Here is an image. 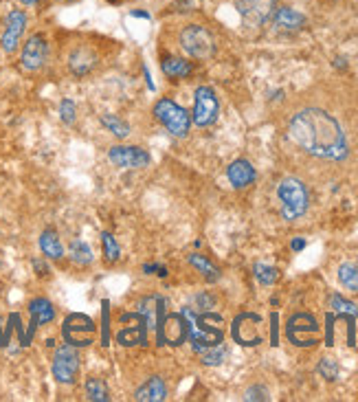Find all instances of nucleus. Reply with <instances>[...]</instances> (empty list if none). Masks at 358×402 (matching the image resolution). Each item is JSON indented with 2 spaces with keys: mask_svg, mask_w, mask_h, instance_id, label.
Returning a JSON list of instances; mask_svg holds the SVG:
<instances>
[{
  "mask_svg": "<svg viewBox=\"0 0 358 402\" xmlns=\"http://www.w3.org/2000/svg\"><path fill=\"white\" fill-rule=\"evenodd\" d=\"M29 312H31V319H33V323L38 325H47L51 323L53 319H55V308H53V303L44 297H40V299H33L29 303Z\"/></svg>",
  "mask_w": 358,
  "mask_h": 402,
  "instance_id": "21",
  "label": "nucleus"
},
{
  "mask_svg": "<svg viewBox=\"0 0 358 402\" xmlns=\"http://www.w3.org/2000/svg\"><path fill=\"white\" fill-rule=\"evenodd\" d=\"M68 255H71V259L79 266H88L92 262V251L84 240H73L71 248H68Z\"/></svg>",
  "mask_w": 358,
  "mask_h": 402,
  "instance_id": "27",
  "label": "nucleus"
},
{
  "mask_svg": "<svg viewBox=\"0 0 358 402\" xmlns=\"http://www.w3.org/2000/svg\"><path fill=\"white\" fill-rule=\"evenodd\" d=\"M101 244H104V255H106L108 262H117L121 257V248H119V244H117L113 233L104 231L101 233Z\"/></svg>",
  "mask_w": 358,
  "mask_h": 402,
  "instance_id": "32",
  "label": "nucleus"
},
{
  "mask_svg": "<svg viewBox=\"0 0 358 402\" xmlns=\"http://www.w3.org/2000/svg\"><path fill=\"white\" fill-rule=\"evenodd\" d=\"M49 60V40L44 33H33L24 42L20 53V64L26 71H40Z\"/></svg>",
  "mask_w": 358,
  "mask_h": 402,
  "instance_id": "12",
  "label": "nucleus"
},
{
  "mask_svg": "<svg viewBox=\"0 0 358 402\" xmlns=\"http://www.w3.org/2000/svg\"><path fill=\"white\" fill-rule=\"evenodd\" d=\"M154 306H156V299L145 297V299L139 301V308H136V312H139V316L143 319V323H145L147 330H152L154 323H156V308Z\"/></svg>",
  "mask_w": 358,
  "mask_h": 402,
  "instance_id": "28",
  "label": "nucleus"
},
{
  "mask_svg": "<svg viewBox=\"0 0 358 402\" xmlns=\"http://www.w3.org/2000/svg\"><path fill=\"white\" fill-rule=\"evenodd\" d=\"M196 303H198V308H202V310H211L215 306V299L211 295H206V293H200V295H196Z\"/></svg>",
  "mask_w": 358,
  "mask_h": 402,
  "instance_id": "36",
  "label": "nucleus"
},
{
  "mask_svg": "<svg viewBox=\"0 0 358 402\" xmlns=\"http://www.w3.org/2000/svg\"><path fill=\"white\" fill-rule=\"evenodd\" d=\"M218 97L209 86H198L194 93V113H191V121L196 123L198 128H206L215 123L218 119Z\"/></svg>",
  "mask_w": 358,
  "mask_h": 402,
  "instance_id": "8",
  "label": "nucleus"
},
{
  "mask_svg": "<svg viewBox=\"0 0 358 402\" xmlns=\"http://www.w3.org/2000/svg\"><path fill=\"white\" fill-rule=\"evenodd\" d=\"M236 9L246 26H261L272 18L277 0H236Z\"/></svg>",
  "mask_w": 358,
  "mask_h": 402,
  "instance_id": "11",
  "label": "nucleus"
},
{
  "mask_svg": "<svg viewBox=\"0 0 358 402\" xmlns=\"http://www.w3.org/2000/svg\"><path fill=\"white\" fill-rule=\"evenodd\" d=\"M189 264L194 266L206 282H218L220 280V268L218 266H213L209 259H206L204 255H200V253H191L189 255Z\"/></svg>",
  "mask_w": 358,
  "mask_h": 402,
  "instance_id": "22",
  "label": "nucleus"
},
{
  "mask_svg": "<svg viewBox=\"0 0 358 402\" xmlns=\"http://www.w3.org/2000/svg\"><path fill=\"white\" fill-rule=\"evenodd\" d=\"M334 66H336V68H345V66H348V60H343V58H336Z\"/></svg>",
  "mask_w": 358,
  "mask_h": 402,
  "instance_id": "40",
  "label": "nucleus"
},
{
  "mask_svg": "<svg viewBox=\"0 0 358 402\" xmlns=\"http://www.w3.org/2000/svg\"><path fill=\"white\" fill-rule=\"evenodd\" d=\"M75 117H77V108L71 99H62L60 104V119L66 123V126H73L75 123Z\"/></svg>",
  "mask_w": 358,
  "mask_h": 402,
  "instance_id": "34",
  "label": "nucleus"
},
{
  "mask_svg": "<svg viewBox=\"0 0 358 402\" xmlns=\"http://www.w3.org/2000/svg\"><path fill=\"white\" fill-rule=\"evenodd\" d=\"M261 316L253 314V312H242L240 316H236V321L231 325V335L236 339V343L246 345V348H253V345H259L264 341L261 337Z\"/></svg>",
  "mask_w": 358,
  "mask_h": 402,
  "instance_id": "10",
  "label": "nucleus"
},
{
  "mask_svg": "<svg viewBox=\"0 0 358 402\" xmlns=\"http://www.w3.org/2000/svg\"><path fill=\"white\" fill-rule=\"evenodd\" d=\"M24 29H26V13L22 9H11L5 18L3 38H0V47H3L5 53H13L18 49Z\"/></svg>",
  "mask_w": 358,
  "mask_h": 402,
  "instance_id": "13",
  "label": "nucleus"
},
{
  "mask_svg": "<svg viewBox=\"0 0 358 402\" xmlns=\"http://www.w3.org/2000/svg\"><path fill=\"white\" fill-rule=\"evenodd\" d=\"M202 354V360L200 363L202 365H209V367H215V365H220L222 360L227 358V348L222 343L220 345H213V348H206L204 352H200Z\"/></svg>",
  "mask_w": 358,
  "mask_h": 402,
  "instance_id": "29",
  "label": "nucleus"
},
{
  "mask_svg": "<svg viewBox=\"0 0 358 402\" xmlns=\"http://www.w3.org/2000/svg\"><path fill=\"white\" fill-rule=\"evenodd\" d=\"M253 273H255V277H257V282L264 284V286H272L275 282L279 280V271L268 266V264H255V266H253Z\"/></svg>",
  "mask_w": 358,
  "mask_h": 402,
  "instance_id": "31",
  "label": "nucleus"
},
{
  "mask_svg": "<svg viewBox=\"0 0 358 402\" xmlns=\"http://www.w3.org/2000/svg\"><path fill=\"white\" fill-rule=\"evenodd\" d=\"M304 246H306V240H301V238H299V240L293 242V251H301V248H304Z\"/></svg>",
  "mask_w": 358,
  "mask_h": 402,
  "instance_id": "39",
  "label": "nucleus"
},
{
  "mask_svg": "<svg viewBox=\"0 0 358 402\" xmlns=\"http://www.w3.org/2000/svg\"><path fill=\"white\" fill-rule=\"evenodd\" d=\"M108 161L121 170H143L152 163V156L136 145H113L108 150Z\"/></svg>",
  "mask_w": 358,
  "mask_h": 402,
  "instance_id": "9",
  "label": "nucleus"
},
{
  "mask_svg": "<svg viewBox=\"0 0 358 402\" xmlns=\"http://www.w3.org/2000/svg\"><path fill=\"white\" fill-rule=\"evenodd\" d=\"M176 7L181 11H194L196 9V0H178Z\"/></svg>",
  "mask_w": 358,
  "mask_h": 402,
  "instance_id": "37",
  "label": "nucleus"
},
{
  "mask_svg": "<svg viewBox=\"0 0 358 402\" xmlns=\"http://www.w3.org/2000/svg\"><path fill=\"white\" fill-rule=\"evenodd\" d=\"M277 198L282 202V216L288 223H293V220L301 218L308 211V202H310L308 189L299 178H293V176L284 178L277 187Z\"/></svg>",
  "mask_w": 358,
  "mask_h": 402,
  "instance_id": "3",
  "label": "nucleus"
},
{
  "mask_svg": "<svg viewBox=\"0 0 358 402\" xmlns=\"http://www.w3.org/2000/svg\"><path fill=\"white\" fill-rule=\"evenodd\" d=\"M33 268H35L38 275H49V266L44 264L42 259H33Z\"/></svg>",
  "mask_w": 358,
  "mask_h": 402,
  "instance_id": "38",
  "label": "nucleus"
},
{
  "mask_svg": "<svg viewBox=\"0 0 358 402\" xmlns=\"http://www.w3.org/2000/svg\"><path fill=\"white\" fill-rule=\"evenodd\" d=\"M161 343H170V345H181L187 341V323L183 314H168L163 319V328H161Z\"/></svg>",
  "mask_w": 358,
  "mask_h": 402,
  "instance_id": "14",
  "label": "nucleus"
},
{
  "mask_svg": "<svg viewBox=\"0 0 358 402\" xmlns=\"http://www.w3.org/2000/svg\"><path fill=\"white\" fill-rule=\"evenodd\" d=\"M154 117L156 121L161 123V126L168 130L170 134L178 136V138H183L189 134V128H191V117L189 113L183 108V106H178L176 102L172 99H158L154 104Z\"/></svg>",
  "mask_w": 358,
  "mask_h": 402,
  "instance_id": "5",
  "label": "nucleus"
},
{
  "mask_svg": "<svg viewBox=\"0 0 358 402\" xmlns=\"http://www.w3.org/2000/svg\"><path fill=\"white\" fill-rule=\"evenodd\" d=\"M66 3H77V0H66Z\"/></svg>",
  "mask_w": 358,
  "mask_h": 402,
  "instance_id": "42",
  "label": "nucleus"
},
{
  "mask_svg": "<svg viewBox=\"0 0 358 402\" xmlns=\"http://www.w3.org/2000/svg\"><path fill=\"white\" fill-rule=\"evenodd\" d=\"M181 314L187 323V339L196 352H204L225 341V332L218 323H222V316L215 312H196L194 308H183Z\"/></svg>",
  "mask_w": 358,
  "mask_h": 402,
  "instance_id": "2",
  "label": "nucleus"
},
{
  "mask_svg": "<svg viewBox=\"0 0 358 402\" xmlns=\"http://www.w3.org/2000/svg\"><path fill=\"white\" fill-rule=\"evenodd\" d=\"M272 22L282 31H299V29H304L306 16L293 7H277L272 13Z\"/></svg>",
  "mask_w": 358,
  "mask_h": 402,
  "instance_id": "17",
  "label": "nucleus"
},
{
  "mask_svg": "<svg viewBox=\"0 0 358 402\" xmlns=\"http://www.w3.org/2000/svg\"><path fill=\"white\" fill-rule=\"evenodd\" d=\"M339 282L345 286L352 293H358V264L354 262H345L339 266Z\"/></svg>",
  "mask_w": 358,
  "mask_h": 402,
  "instance_id": "25",
  "label": "nucleus"
},
{
  "mask_svg": "<svg viewBox=\"0 0 358 402\" xmlns=\"http://www.w3.org/2000/svg\"><path fill=\"white\" fill-rule=\"evenodd\" d=\"M86 398L92 402H108L110 400V392H108V385L101 378H88L86 385Z\"/></svg>",
  "mask_w": 358,
  "mask_h": 402,
  "instance_id": "26",
  "label": "nucleus"
},
{
  "mask_svg": "<svg viewBox=\"0 0 358 402\" xmlns=\"http://www.w3.org/2000/svg\"><path fill=\"white\" fill-rule=\"evenodd\" d=\"M145 323H143V319L141 321H136V325H128V328H123L119 335H117V341L121 345H134V343H143L145 341Z\"/></svg>",
  "mask_w": 358,
  "mask_h": 402,
  "instance_id": "23",
  "label": "nucleus"
},
{
  "mask_svg": "<svg viewBox=\"0 0 358 402\" xmlns=\"http://www.w3.org/2000/svg\"><path fill=\"white\" fill-rule=\"evenodd\" d=\"M244 398L246 400H268V392L264 387H251V389H246Z\"/></svg>",
  "mask_w": 358,
  "mask_h": 402,
  "instance_id": "35",
  "label": "nucleus"
},
{
  "mask_svg": "<svg viewBox=\"0 0 358 402\" xmlns=\"http://www.w3.org/2000/svg\"><path fill=\"white\" fill-rule=\"evenodd\" d=\"M329 306H332L334 312H339V314H345V316H352V319L358 316V306H356V303L343 299L341 295H332V297H329Z\"/></svg>",
  "mask_w": 358,
  "mask_h": 402,
  "instance_id": "30",
  "label": "nucleus"
},
{
  "mask_svg": "<svg viewBox=\"0 0 358 402\" xmlns=\"http://www.w3.org/2000/svg\"><path fill=\"white\" fill-rule=\"evenodd\" d=\"M97 66V55H95L88 47H77L71 55H68V68L75 77H86L92 73V68Z\"/></svg>",
  "mask_w": 358,
  "mask_h": 402,
  "instance_id": "16",
  "label": "nucleus"
},
{
  "mask_svg": "<svg viewBox=\"0 0 358 402\" xmlns=\"http://www.w3.org/2000/svg\"><path fill=\"white\" fill-rule=\"evenodd\" d=\"M316 371H319L325 380H336L339 378V363L334 358H321V363H319V367H316Z\"/></svg>",
  "mask_w": 358,
  "mask_h": 402,
  "instance_id": "33",
  "label": "nucleus"
},
{
  "mask_svg": "<svg viewBox=\"0 0 358 402\" xmlns=\"http://www.w3.org/2000/svg\"><path fill=\"white\" fill-rule=\"evenodd\" d=\"M79 373V354L75 345H60L53 356V376L58 383L73 385Z\"/></svg>",
  "mask_w": 358,
  "mask_h": 402,
  "instance_id": "7",
  "label": "nucleus"
},
{
  "mask_svg": "<svg viewBox=\"0 0 358 402\" xmlns=\"http://www.w3.org/2000/svg\"><path fill=\"white\" fill-rule=\"evenodd\" d=\"M20 3L24 5V7H33V5H38L40 0H20Z\"/></svg>",
  "mask_w": 358,
  "mask_h": 402,
  "instance_id": "41",
  "label": "nucleus"
},
{
  "mask_svg": "<svg viewBox=\"0 0 358 402\" xmlns=\"http://www.w3.org/2000/svg\"><path fill=\"white\" fill-rule=\"evenodd\" d=\"M40 251L49 259H62L64 257V246L60 242V235L53 229H44L40 235Z\"/></svg>",
  "mask_w": 358,
  "mask_h": 402,
  "instance_id": "19",
  "label": "nucleus"
},
{
  "mask_svg": "<svg viewBox=\"0 0 358 402\" xmlns=\"http://www.w3.org/2000/svg\"><path fill=\"white\" fill-rule=\"evenodd\" d=\"M255 168L253 165L246 161V159H238V161H233L229 168H227V178H229V183L236 187V189H244V187H249L255 183Z\"/></svg>",
  "mask_w": 358,
  "mask_h": 402,
  "instance_id": "15",
  "label": "nucleus"
},
{
  "mask_svg": "<svg viewBox=\"0 0 358 402\" xmlns=\"http://www.w3.org/2000/svg\"><path fill=\"white\" fill-rule=\"evenodd\" d=\"M165 398H168V387H165V380L161 376H152L134 392V400L139 402H161Z\"/></svg>",
  "mask_w": 358,
  "mask_h": 402,
  "instance_id": "18",
  "label": "nucleus"
},
{
  "mask_svg": "<svg viewBox=\"0 0 358 402\" xmlns=\"http://www.w3.org/2000/svg\"><path fill=\"white\" fill-rule=\"evenodd\" d=\"M101 126L110 132L115 134L117 138H128L130 136V126L123 119H119L117 115H101Z\"/></svg>",
  "mask_w": 358,
  "mask_h": 402,
  "instance_id": "24",
  "label": "nucleus"
},
{
  "mask_svg": "<svg viewBox=\"0 0 358 402\" xmlns=\"http://www.w3.org/2000/svg\"><path fill=\"white\" fill-rule=\"evenodd\" d=\"M286 335L297 348H312V345L319 343V323H316V319L312 314L299 312L288 319Z\"/></svg>",
  "mask_w": 358,
  "mask_h": 402,
  "instance_id": "6",
  "label": "nucleus"
},
{
  "mask_svg": "<svg viewBox=\"0 0 358 402\" xmlns=\"http://www.w3.org/2000/svg\"><path fill=\"white\" fill-rule=\"evenodd\" d=\"M293 141L310 156L325 161L348 159L350 147L341 123L321 108H304L288 126Z\"/></svg>",
  "mask_w": 358,
  "mask_h": 402,
  "instance_id": "1",
  "label": "nucleus"
},
{
  "mask_svg": "<svg viewBox=\"0 0 358 402\" xmlns=\"http://www.w3.org/2000/svg\"><path fill=\"white\" fill-rule=\"evenodd\" d=\"M161 68H163V73L172 79H183V77H189L191 73H194V64L183 60V58H174V55L165 58L161 62Z\"/></svg>",
  "mask_w": 358,
  "mask_h": 402,
  "instance_id": "20",
  "label": "nucleus"
},
{
  "mask_svg": "<svg viewBox=\"0 0 358 402\" xmlns=\"http://www.w3.org/2000/svg\"><path fill=\"white\" fill-rule=\"evenodd\" d=\"M178 45L194 60H209L215 53V38L202 24H187L178 33Z\"/></svg>",
  "mask_w": 358,
  "mask_h": 402,
  "instance_id": "4",
  "label": "nucleus"
}]
</instances>
